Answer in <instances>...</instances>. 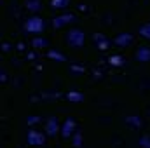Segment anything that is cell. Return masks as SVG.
Segmentation results:
<instances>
[{
  "label": "cell",
  "mask_w": 150,
  "mask_h": 148,
  "mask_svg": "<svg viewBox=\"0 0 150 148\" xmlns=\"http://www.w3.org/2000/svg\"><path fill=\"white\" fill-rule=\"evenodd\" d=\"M25 32L28 33H40L44 32V19L38 16H32L25 21Z\"/></svg>",
  "instance_id": "1"
},
{
  "label": "cell",
  "mask_w": 150,
  "mask_h": 148,
  "mask_svg": "<svg viewBox=\"0 0 150 148\" xmlns=\"http://www.w3.org/2000/svg\"><path fill=\"white\" fill-rule=\"evenodd\" d=\"M67 42H68V45H72V47H82L84 45V42H86V35H84V32L82 30H70L68 33H67Z\"/></svg>",
  "instance_id": "2"
},
{
  "label": "cell",
  "mask_w": 150,
  "mask_h": 148,
  "mask_svg": "<svg viewBox=\"0 0 150 148\" xmlns=\"http://www.w3.org/2000/svg\"><path fill=\"white\" fill-rule=\"evenodd\" d=\"M74 21H75L74 14H61V16H56L52 19V26L54 28H63V26H67V25H70Z\"/></svg>",
  "instance_id": "3"
},
{
  "label": "cell",
  "mask_w": 150,
  "mask_h": 148,
  "mask_svg": "<svg viewBox=\"0 0 150 148\" xmlns=\"http://www.w3.org/2000/svg\"><path fill=\"white\" fill-rule=\"evenodd\" d=\"M45 143V136L42 134V132H38V131H30L28 132V145H32V147H40V145H44Z\"/></svg>",
  "instance_id": "4"
},
{
  "label": "cell",
  "mask_w": 150,
  "mask_h": 148,
  "mask_svg": "<svg viewBox=\"0 0 150 148\" xmlns=\"http://www.w3.org/2000/svg\"><path fill=\"white\" fill-rule=\"evenodd\" d=\"M58 129H59V125H58L56 117H51V118L47 120V124H45V132H47V136H49V138L56 136V134H58Z\"/></svg>",
  "instance_id": "5"
},
{
  "label": "cell",
  "mask_w": 150,
  "mask_h": 148,
  "mask_svg": "<svg viewBox=\"0 0 150 148\" xmlns=\"http://www.w3.org/2000/svg\"><path fill=\"white\" fill-rule=\"evenodd\" d=\"M75 120L74 118H67L65 120V124H63V127H61V136L63 138H70L72 136V132L75 131Z\"/></svg>",
  "instance_id": "6"
},
{
  "label": "cell",
  "mask_w": 150,
  "mask_h": 148,
  "mask_svg": "<svg viewBox=\"0 0 150 148\" xmlns=\"http://www.w3.org/2000/svg\"><path fill=\"white\" fill-rule=\"evenodd\" d=\"M115 45H119V47H126V45H129L131 42H133V35L131 33H120V35H117L115 37Z\"/></svg>",
  "instance_id": "7"
},
{
  "label": "cell",
  "mask_w": 150,
  "mask_h": 148,
  "mask_svg": "<svg viewBox=\"0 0 150 148\" xmlns=\"http://www.w3.org/2000/svg\"><path fill=\"white\" fill-rule=\"evenodd\" d=\"M134 58H136L138 61H142V63H147V61H150V49H149V47H140V49L136 51Z\"/></svg>",
  "instance_id": "8"
},
{
  "label": "cell",
  "mask_w": 150,
  "mask_h": 148,
  "mask_svg": "<svg viewBox=\"0 0 150 148\" xmlns=\"http://www.w3.org/2000/svg\"><path fill=\"white\" fill-rule=\"evenodd\" d=\"M93 38H94V44L98 45V49H107L108 47V42H107V37L105 35H101V33H94L93 35Z\"/></svg>",
  "instance_id": "9"
},
{
  "label": "cell",
  "mask_w": 150,
  "mask_h": 148,
  "mask_svg": "<svg viewBox=\"0 0 150 148\" xmlns=\"http://www.w3.org/2000/svg\"><path fill=\"white\" fill-rule=\"evenodd\" d=\"M67 99H68V101H72V103H80V101H84V96H82L80 92L70 91V92L67 94Z\"/></svg>",
  "instance_id": "10"
},
{
  "label": "cell",
  "mask_w": 150,
  "mask_h": 148,
  "mask_svg": "<svg viewBox=\"0 0 150 148\" xmlns=\"http://www.w3.org/2000/svg\"><path fill=\"white\" fill-rule=\"evenodd\" d=\"M26 9H30L32 12L40 11V0H26Z\"/></svg>",
  "instance_id": "11"
},
{
  "label": "cell",
  "mask_w": 150,
  "mask_h": 148,
  "mask_svg": "<svg viewBox=\"0 0 150 148\" xmlns=\"http://www.w3.org/2000/svg\"><path fill=\"white\" fill-rule=\"evenodd\" d=\"M47 56H49V59H54V61H67V58L58 51H49Z\"/></svg>",
  "instance_id": "12"
},
{
  "label": "cell",
  "mask_w": 150,
  "mask_h": 148,
  "mask_svg": "<svg viewBox=\"0 0 150 148\" xmlns=\"http://www.w3.org/2000/svg\"><path fill=\"white\" fill-rule=\"evenodd\" d=\"M70 4V0H51V7L52 9H65Z\"/></svg>",
  "instance_id": "13"
},
{
  "label": "cell",
  "mask_w": 150,
  "mask_h": 148,
  "mask_svg": "<svg viewBox=\"0 0 150 148\" xmlns=\"http://www.w3.org/2000/svg\"><path fill=\"white\" fill-rule=\"evenodd\" d=\"M140 35H142L143 38H149V40H150V23L143 25V26L140 28Z\"/></svg>",
  "instance_id": "14"
},
{
  "label": "cell",
  "mask_w": 150,
  "mask_h": 148,
  "mask_svg": "<svg viewBox=\"0 0 150 148\" xmlns=\"http://www.w3.org/2000/svg\"><path fill=\"white\" fill-rule=\"evenodd\" d=\"M126 120H127V122H131V125H134L136 129H138V127H142V120H140L138 117H127Z\"/></svg>",
  "instance_id": "15"
},
{
  "label": "cell",
  "mask_w": 150,
  "mask_h": 148,
  "mask_svg": "<svg viewBox=\"0 0 150 148\" xmlns=\"http://www.w3.org/2000/svg\"><path fill=\"white\" fill-rule=\"evenodd\" d=\"M32 44H33V47H38V49H40V47H45V45H47V40H45V38H35Z\"/></svg>",
  "instance_id": "16"
},
{
  "label": "cell",
  "mask_w": 150,
  "mask_h": 148,
  "mask_svg": "<svg viewBox=\"0 0 150 148\" xmlns=\"http://www.w3.org/2000/svg\"><path fill=\"white\" fill-rule=\"evenodd\" d=\"M140 147L142 148H150V138L149 136H143V138L140 140Z\"/></svg>",
  "instance_id": "17"
},
{
  "label": "cell",
  "mask_w": 150,
  "mask_h": 148,
  "mask_svg": "<svg viewBox=\"0 0 150 148\" xmlns=\"http://www.w3.org/2000/svg\"><path fill=\"white\" fill-rule=\"evenodd\" d=\"M110 63L112 65H122V58L120 56H113V58H110Z\"/></svg>",
  "instance_id": "18"
},
{
  "label": "cell",
  "mask_w": 150,
  "mask_h": 148,
  "mask_svg": "<svg viewBox=\"0 0 150 148\" xmlns=\"http://www.w3.org/2000/svg\"><path fill=\"white\" fill-rule=\"evenodd\" d=\"M80 141H82L80 140V132H77V136H75V140H74V145L75 147H80Z\"/></svg>",
  "instance_id": "19"
}]
</instances>
